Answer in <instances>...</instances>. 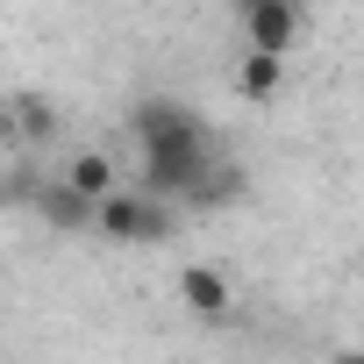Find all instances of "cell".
Returning a JSON list of instances; mask_svg holds the SVG:
<instances>
[{
  "instance_id": "52a82bcc",
  "label": "cell",
  "mask_w": 364,
  "mask_h": 364,
  "mask_svg": "<svg viewBox=\"0 0 364 364\" xmlns=\"http://www.w3.org/2000/svg\"><path fill=\"white\" fill-rule=\"evenodd\" d=\"M243 193H250V178H243V164L215 157V164H208V178H200V186L186 193V208H193V215H208V208H236Z\"/></svg>"
},
{
  "instance_id": "7a4b0ae2",
  "label": "cell",
  "mask_w": 364,
  "mask_h": 364,
  "mask_svg": "<svg viewBox=\"0 0 364 364\" xmlns=\"http://www.w3.org/2000/svg\"><path fill=\"white\" fill-rule=\"evenodd\" d=\"M171 208H178V200H164V193H150V186H143V193L114 186V193L100 200V236H107V243H164L171 222H178Z\"/></svg>"
},
{
  "instance_id": "9c48e42d",
  "label": "cell",
  "mask_w": 364,
  "mask_h": 364,
  "mask_svg": "<svg viewBox=\"0 0 364 364\" xmlns=\"http://www.w3.org/2000/svg\"><path fill=\"white\" fill-rule=\"evenodd\" d=\"M65 178H72L79 193H93V200H107V193L122 186V178H114V157H107V150H72V164H65Z\"/></svg>"
},
{
  "instance_id": "ba28073f",
  "label": "cell",
  "mask_w": 364,
  "mask_h": 364,
  "mask_svg": "<svg viewBox=\"0 0 364 364\" xmlns=\"http://www.w3.org/2000/svg\"><path fill=\"white\" fill-rule=\"evenodd\" d=\"M286 86V58H272V50H243V65H236V93L243 100H272Z\"/></svg>"
},
{
  "instance_id": "8992f818",
  "label": "cell",
  "mask_w": 364,
  "mask_h": 364,
  "mask_svg": "<svg viewBox=\"0 0 364 364\" xmlns=\"http://www.w3.org/2000/svg\"><path fill=\"white\" fill-rule=\"evenodd\" d=\"M8 129H15L22 150H43V143H58V107L43 93H15L8 100Z\"/></svg>"
},
{
  "instance_id": "8fae6325",
  "label": "cell",
  "mask_w": 364,
  "mask_h": 364,
  "mask_svg": "<svg viewBox=\"0 0 364 364\" xmlns=\"http://www.w3.org/2000/svg\"><path fill=\"white\" fill-rule=\"evenodd\" d=\"M229 8H236V15H250V8H257V0H229Z\"/></svg>"
},
{
  "instance_id": "3957f363",
  "label": "cell",
  "mask_w": 364,
  "mask_h": 364,
  "mask_svg": "<svg viewBox=\"0 0 364 364\" xmlns=\"http://www.w3.org/2000/svg\"><path fill=\"white\" fill-rule=\"evenodd\" d=\"M236 22H243L250 50H272V58H286V50L300 43V29H307L300 0H257V8H250V15H236Z\"/></svg>"
},
{
  "instance_id": "6da1fadb",
  "label": "cell",
  "mask_w": 364,
  "mask_h": 364,
  "mask_svg": "<svg viewBox=\"0 0 364 364\" xmlns=\"http://www.w3.org/2000/svg\"><path fill=\"white\" fill-rule=\"evenodd\" d=\"M129 129H136V150H143V186L186 208V193L200 186L208 164H215L208 122H200L186 100H143V107L129 114Z\"/></svg>"
},
{
  "instance_id": "277c9868",
  "label": "cell",
  "mask_w": 364,
  "mask_h": 364,
  "mask_svg": "<svg viewBox=\"0 0 364 364\" xmlns=\"http://www.w3.org/2000/svg\"><path fill=\"white\" fill-rule=\"evenodd\" d=\"M36 215L58 229V236H79V229H100V200L93 193H79L72 178H50V186L36 193Z\"/></svg>"
},
{
  "instance_id": "5b68a950",
  "label": "cell",
  "mask_w": 364,
  "mask_h": 364,
  "mask_svg": "<svg viewBox=\"0 0 364 364\" xmlns=\"http://www.w3.org/2000/svg\"><path fill=\"white\" fill-rule=\"evenodd\" d=\"M178 300H186V314H200V321H229V307H236L222 264H186L178 272Z\"/></svg>"
},
{
  "instance_id": "30bf717a",
  "label": "cell",
  "mask_w": 364,
  "mask_h": 364,
  "mask_svg": "<svg viewBox=\"0 0 364 364\" xmlns=\"http://www.w3.org/2000/svg\"><path fill=\"white\" fill-rule=\"evenodd\" d=\"M328 364H364V350H343V357H328Z\"/></svg>"
}]
</instances>
